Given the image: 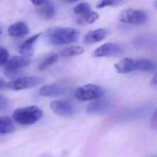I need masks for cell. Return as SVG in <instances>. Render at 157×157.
I'll list each match as a JSON object with an SVG mask.
<instances>
[{"label":"cell","mask_w":157,"mask_h":157,"mask_svg":"<svg viewBox=\"0 0 157 157\" xmlns=\"http://www.w3.org/2000/svg\"><path fill=\"white\" fill-rule=\"evenodd\" d=\"M79 31L74 28H52L47 33L48 40L52 45H65L76 41Z\"/></svg>","instance_id":"1"},{"label":"cell","mask_w":157,"mask_h":157,"mask_svg":"<svg viewBox=\"0 0 157 157\" xmlns=\"http://www.w3.org/2000/svg\"><path fill=\"white\" fill-rule=\"evenodd\" d=\"M43 116V111L36 106L19 108L12 114V119L20 125H31L38 122Z\"/></svg>","instance_id":"2"},{"label":"cell","mask_w":157,"mask_h":157,"mask_svg":"<svg viewBox=\"0 0 157 157\" xmlns=\"http://www.w3.org/2000/svg\"><path fill=\"white\" fill-rule=\"evenodd\" d=\"M119 18L121 22L122 23L132 24V25H140V24H144L145 22H147L148 15L144 10L129 8V9L123 10L120 14Z\"/></svg>","instance_id":"3"},{"label":"cell","mask_w":157,"mask_h":157,"mask_svg":"<svg viewBox=\"0 0 157 157\" xmlns=\"http://www.w3.org/2000/svg\"><path fill=\"white\" fill-rule=\"evenodd\" d=\"M104 91L103 89L97 86V85H85L83 86H80L75 91V98L82 101H88V100H94L97 98H99L103 97Z\"/></svg>","instance_id":"4"},{"label":"cell","mask_w":157,"mask_h":157,"mask_svg":"<svg viewBox=\"0 0 157 157\" xmlns=\"http://www.w3.org/2000/svg\"><path fill=\"white\" fill-rule=\"evenodd\" d=\"M30 59L29 57L21 56H14L13 58L9 59L6 63L5 64V75L8 77H14L18 73L19 70L29 65Z\"/></svg>","instance_id":"5"},{"label":"cell","mask_w":157,"mask_h":157,"mask_svg":"<svg viewBox=\"0 0 157 157\" xmlns=\"http://www.w3.org/2000/svg\"><path fill=\"white\" fill-rule=\"evenodd\" d=\"M152 110V106L151 105H144L140 106L132 109H129L125 112H122L121 114L118 115L116 117V120L119 121H135L138 119L144 118L149 114V112Z\"/></svg>","instance_id":"6"},{"label":"cell","mask_w":157,"mask_h":157,"mask_svg":"<svg viewBox=\"0 0 157 157\" xmlns=\"http://www.w3.org/2000/svg\"><path fill=\"white\" fill-rule=\"evenodd\" d=\"M113 107L114 104L109 98H105L101 97L99 98L94 99V101L88 105L86 111L89 114L103 115L109 112L113 109Z\"/></svg>","instance_id":"7"},{"label":"cell","mask_w":157,"mask_h":157,"mask_svg":"<svg viewBox=\"0 0 157 157\" xmlns=\"http://www.w3.org/2000/svg\"><path fill=\"white\" fill-rule=\"evenodd\" d=\"M42 82V79L36 76H25V77H18L11 82L6 84V86L12 90H22L27 88L34 87L40 85Z\"/></svg>","instance_id":"8"},{"label":"cell","mask_w":157,"mask_h":157,"mask_svg":"<svg viewBox=\"0 0 157 157\" xmlns=\"http://www.w3.org/2000/svg\"><path fill=\"white\" fill-rule=\"evenodd\" d=\"M51 109L61 117H72L75 114V107L69 100H54L51 104Z\"/></svg>","instance_id":"9"},{"label":"cell","mask_w":157,"mask_h":157,"mask_svg":"<svg viewBox=\"0 0 157 157\" xmlns=\"http://www.w3.org/2000/svg\"><path fill=\"white\" fill-rule=\"evenodd\" d=\"M68 92V87L63 84L59 83H53L51 85L43 86L39 93L41 97H47V98H58L65 95Z\"/></svg>","instance_id":"10"},{"label":"cell","mask_w":157,"mask_h":157,"mask_svg":"<svg viewBox=\"0 0 157 157\" xmlns=\"http://www.w3.org/2000/svg\"><path fill=\"white\" fill-rule=\"evenodd\" d=\"M122 52H123V48L120 44L108 42L97 48L94 51L93 55L95 57H109V56H115L121 54Z\"/></svg>","instance_id":"11"},{"label":"cell","mask_w":157,"mask_h":157,"mask_svg":"<svg viewBox=\"0 0 157 157\" xmlns=\"http://www.w3.org/2000/svg\"><path fill=\"white\" fill-rule=\"evenodd\" d=\"M40 35V33H38L26 40L19 47V53L25 57H31L34 52V44L37 42Z\"/></svg>","instance_id":"12"},{"label":"cell","mask_w":157,"mask_h":157,"mask_svg":"<svg viewBox=\"0 0 157 157\" xmlns=\"http://www.w3.org/2000/svg\"><path fill=\"white\" fill-rule=\"evenodd\" d=\"M115 68L120 74H129L137 70L136 60L131 58H123L118 63H116Z\"/></svg>","instance_id":"13"},{"label":"cell","mask_w":157,"mask_h":157,"mask_svg":"<svg viewBox=\"0 0 157 157\" xmlns=\"http://www.w3.org/2000/svg\"><path fill=\"white\" fill-rule=\"evenodd\" d=\"M7 32H8V35L11 37L20 38V37L27 35L29 32V29L25 22L18 21L10 25L7 29Z\"/></svg>","instance_id":"14"},{"label":"cell","mask_w":157,"mask_h":157,"mask_svg":"<svg viewBox=\"0 0 157 157\" xmlns=\"http://www.w3.org/2000/svg\"><path fill=\"white\" fill-rule=\"evenodd\" d=\"M108 35V31L105 29H94L87 34H86L84 38V42L86 44H94L98 41L104 40Z\"/></svg>","instance_id":"15"},{"label":"cell","mask_w":157,"mask_h":157,"mask_svg":"<svg viewBox=\"0 0 157 157\" xmlns=\"http://www.w3.org/2000/svg\"><path fill=\"white\" fill-rule=\"evenodd\" d=\"M39 6L40 7L38 8V14L41 18L49 20L55 16L56 9H55V6H53V4L52 2L45 0V2H43Z\"/></svg>","instance_id":"16"},{"label":"cell","mask_w":157,"mask_h":157,"mask_svg":"<svg viewBox=\"0 0 157 157\" xmlns=\"http://www.w3.org/2000/svg\"><path fill=\"white\" fill-rule=\"evenodd\" d=\"M133 44L137 47V48H151V47H155L157 45V39L154 36H150V35H144V36H140L138 37Z\"/></svg>","instance_id":"17"},{"label":"cell","mask_w":157,"mask_h":157,"mask_svg":"<svg viewBox=\"0 0 157 157\" xmlns=\"http://www.w3.org/2000/svg\"><path fill=\"white\" fill-rule=\"evenodd\" d=\"M15 131L13 120L8 116H0V135L8 134Z\"/></svg>","instance_id":"18"},{"label":"cell","mask_w":157,"mask_h":157,"mask_svg":"<svg viewBox=\"0 0 157 157\" xmlns=\"http://www.w3.org/2000/svg\"><path fill=\"white\" fill-rule=\"evenodd\" d=\"M136 64L137 70L143 72H150L155 69V63L148 59H137Z\"/></svg>","instance_id":"19"},{"label":"cell","mask_w":157,"mask_h":157,"mask_svg":"<svg viewBox=\"0 0 157 157\" xmlns=\"http://www.w3.org/2000/svg\"><path fill=\"white\" fill-rule=\"evenodd\" d=\"M98 18H99V15L97 12H94L91 10L90 12H88L83 16H79L77 22L82 25L83 24H91V23H94L95 21H97Z\"/></svg>","instance_id":"20"},{"label":"cell","mask_w":157,"mask_h":157,"mask_svg":"<svg viewBox=\"0 0 157 157\" xmlns=\"http://www.w3.org/2000/svg\"><path fill=\"white\" fill-rule=\"evenodd\" d=\"M84 52V48L81 46H71L66 49H64L62 52L61 55L63 57H72V56H76Z\"/></svg>","instance_id":"21"},{"label":"cell","mask_w":157,"mask_h":157,"mask_svg":"<svg viewBox=\"0 0 157 157\" xmlns=\"http://www.w3.org/2000/svg\"><path fill=\"white\" fill-rule=\"evenodd\" d=\"M59 59V55L58 54H52L50 56H48L47 58H45L40 64L39 65V69L40 70H45L47 68H49L50 66H52V64H54Z\"/></svg>","instance_id":"22"},{"label":"cell","mask_w":157,"mask_h":157,"mask_svg":"<svg viewBox=\"0 0 157 157\" xmlns=\"http://www.w3.org/2000/svg\"><path fill=\"white\" fill-rule=\"evenodd\" d=\"M91 11V6L88 3H80L74 8V12L78 16H83Z\"/></svg>","instance_id":"23"},{"label":"cell","mask_w":157,"mask_h":157,"mask_svg":"<svg viewBox=\"0 0 157 157\" xmlns=\"http://www.w3.org/2000/svg\"><path fill=\"white\" fill-rule=\"evenodd\" d=\"M124 0H99V2L97 5L98 8H104L106 6H116L120 3H121Z\"/></svg>","instance_id":"24"},{"label":"cell","mask_w":157,"mask_h":157,"mask_svg":"<svg viewBox=\"0 0 157 157\" xmlns=\"http://www.w3.org/2000/svg\"><path fill=\"white\" fill-rule=\"evenodd\" d=\"M8 57H9V54L6 49L0 47V65L6 64V62L8 61Z\"/></svg>","instance_id":"25"},{"label":"cell","mask_w":157,"mask_h":157,"mask_svg":"<svg viewBox=\"0 0 157 157\" xmlns=\"http://www.w3.org/2000/svg\"><path fill=\"white\" fill-rule=\"evenodd\" d=\"M8 105V99L6 96L0 94V110L5 109Z\"/></svg>","instance_id":"26"},{"label":"cell","mask_w":157,"mask_h":157,"mask_svg":"<svg viewBox=\"0 0 157 157\" xmlns=\"http://www.w3.org/2000/svg\"><path fill=\"white\" fill-rule=\"evenodd\" d=\"M151 127L152 129L154 130H157V109H155L153 117H152V120H151Z\"/></svg>","instance_id":"27"},{"label":"cell","mask_w":157,"mask_h":157,"mask_svg":"<svg viewBox=\"0 0 157 157\" xmlns=\"http://www.w3.org/2000/svg\"><path fill=\"white\" fill-rule=\"evenodd\" d=\"M151 86H153V87H155L157 88V72L155 74V75H154V77L152 78V80H151Z\"/></svg>","instance_id":"28"},{"label":"cell","mask_w":157,"mask_h":157,"mask_svg":"<svg viewBox=\"0 0 157 157\" xmlns=\"http://www.w3.org/2000/svg\"><path fill=\"white\" fill-rule=\"evenodd\" d=\"M31 1V3L33 4V5H35V6H40V5H41L43 2H45V0H30Z\"/></svg>","instance_id":"29"},{"label":"cell","mask_w":157,"mask_h":157,"mask_svg":"<svg viewBox=\"0 0 157 157\" xmlns=\"http://www.w3.org/2000/svg\"><path fill=\"white\" fill-rule=\"evenodd\" d=\"M6 86V82H5L2 78H0V89H3Z\"/></svg>","instance_id":"30"},{"label":"cell","mask_w":157,"mask_h":157,"mask_svg":"<svg viewBox=\"0 0 157 157\" xmlns=\"http://www.w3.org/2000/svg\"><path fill=\"white\" fill-rule=\"evenodd\" d=\"M64 1H67V2H76V1H80V0H64Z\"/></svg>","instance_id":"31"},{"label":"cell","mask_w":157,"mask_h":157,"mask_svg":"<svg viewBox=\"0 0 157 157\" xmlns=\"http://www.w3.org/2000/svg\"><path fill=\"white\" fill-rule=\"evenodd\" d=\"M155 7L157 8V0H155Z\"/></svg>","instance_id":"32"},{"label":"cell","mask_w":157,"mask_h":157,"mask_svg":"<svg viewBox=\"0 0 157 157\" xmlns=\"http://www.w3.org/2000/svg\"><path fill=\"white\" fill-rule=\"evenodd\" d=\"M0 35H1V29H0Z\"/></svg>","instance_id":"33"}]
</instances>
